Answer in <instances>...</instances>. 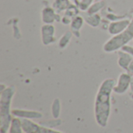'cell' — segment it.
Here are the masks:
<instances>
[{
    "label": "cell",
    "mask_w": 133,
    "mask_h": 133,
    "mask_svg": "<svg viewBox=\"0 0 133 133\" xmlns=\"http://www.w3.org/2000/svg\"><path fill=\"white\" fill-rule=\"evenodd\" d=\"M87 23L93 27H97L101 22V17L99 16V15L97 14H93V15H90V16H88L86 19Z\"/></svg>",
    "instance_id": "16"
},
{
    "label": "cell",
    "mask_w": 133,
    "mask_h": 133,
    "mask_svg": "<svg viewBox=\"0 0 133 133\" xmlns=\"http://www.w3.org/2000/svg\"><path fill=\"white\" fill-rule=\"evenodd\" d=\"M40 124L44 125V126L54 129L55 127L61 125L62 124V121L61 119H59V118H54L53 120H48V121H45V122H41Z\"/></svg>",
    "instance_id": "17"
},
{
    "label": "cell",
    "mask_w": 133,
    "mask_h": 133,
    "mask_svg": "<svg viewBox=\"0 0 133 133\" xmlns=\"http://www.w3.org/2000/svg\"><path fill=\"white\" fill-rule=\"evenodd\" d=\"M130 90L133 95V76H132V79H131V83H130Z\"/></svg>",
    "instance_id": "21"
},
{
    "label": "cell",
    "mask_w": 133,
    "mask_h": 133,
    "mask_svg": "<svg viewBox=\"0 0 133 133\" xmlns=\"http://www.w3.org/2000/svg\"><path fill=\"white\" fill-rule=\"evenodd\" d=\"M121 50L124 51H126L128 53H129L130 55H132L133 56V48L131 46H129V45H125V47H123Z\"/></svg>",
    "instance_id": "19"
},
{
    "label": "cell",
    "mask_w": 133,
    "mask_h": 133,
    "mask_svg": "<svg viewBox=\"0 0 133 133\" xmlns=\"http://www.w3.org/2000/svg\"><path fill=\"white\" fill-rule=\"evenodd\" d=\"M116 82L114 79H104L97 90L94 101V118L97 124L102 128L108 125L111 115V94Z\"/></svg>",
    "instance_id": "1"
},
{
    "label": "cell",
    "mask_w": 133,
    "mask_h": 133,
    "mask_svg": "<svg viewBox=\"0 0 133 133\" xmlns=\"http://www.w3.org/2000/svg\"><path fill=\"white\" fill-rule=\"evenodd\" d=\"M104 5V1H101V2H98L94 5H91V7L88 10V13L89 15H93V14H95L97 12H98L103 6Z\"/></svg>",
    "instance_id": "18"
},
{
    "label": "cell",
    "mask_w": 133,
    "mask_h": 133,
    "mask_svg": "<svg viewBox=\"0 0 133 133\" xmlns=\"http://www.w3.org/2000/svg\"><path fill=\"white\" fill-rule=\"evenodd\" d=\"M12 115L14 117L19 118L21 119H38L43 117V115L37 111L24 110V109H12Z\"/></svg>",
    "instance_id": "7"
},
{
    "label": "cell",
    "mask_w": 133,
    "mask_h": 133,
    "mask_svg": "<svg viewBox=\"0 0 133 133\" xmlns=\"http://www.w3.org/2000/svg\"><path fill=\"white\" fill-rule=\"evenodd\" d=\"M41 41L44 45H49L55 41V28L52 24H44L41 26Z\"/></svg>",
    "instance_id": "6"
},
{
    "label": "cell",
    "mask_w": 133,
    "mask_h": 133,
    "mask_svg": "<svg viewBox=\"0 0 133 133\" xmlns=\"http://www.w3.org/2000/svg\"><path fill=\"white\" fill-rule=\"evenodd\" d=\"M62 110V104L58 98H55L51 104V115L54 118H59Z\"/></svg>",
    "instance_id": "14"
},
{
    "label": "cell",
    "mask_w": 133,
    "mask_h": 133,
    "mask_svg": "<svg viewBox=\"0 0 133 133\" xmlns=\"http://www.w3.org/2000/svg\"><path fill=\"white\" fill-rule=\"evenodd\" d=\"M42 21L45 24H52L55 20H57V12L53 8L46 7L42 10L41 12Z\"/></svg>",
    "instance_id": "10"
},
{
    "label": "cell",
    "mask_w": 133,
    "mask_h": 133,
    "mask_svg": "<svg viewBox=\"0 0 133 133\" xmlns=\"http://www.w3.org/2000/svg\"><path fill=\"white\" fill-rule=\"evenodd\" d=\"M22 125L25 133H63L58 130L37 124L30 119H22Z\"/></svg>",
    "instance_id": "4"
},
{
    "label": "cell",
    "mask_w": 133,
    "mask_h": 133,
    "mask_svg": "<svg viewBox=\"0 0 133 133\" xmlns=\"http://www.w3.org/2000/svg\"><path fill=\"white\" fill-rule=\"evenodd\" d=\"M130 22L129 19L121 20L118 22H113L110 24L108 27V32L111 35H117L123 32L130 24Z\"/></svg>",
    "instance_id": "8"
},
{
    "label": "cell",
    "mask_w": 133,
    "mask_h": 133,
    "mask_svg": "<svg viewBox=\"0 0 133 133\" xmlns=\"http://www.w3.org/2000/svg\"><path fill=\"white\" fill-rule=\"evenodd\" d=\"M0 92V132H8L12 119L11 104L16 88L14 86H10Z\"/></svg>",
    "instance_id": "2"
},
{
    "label": "cell",
    "mask_w": 133,
    "mask_h": 133,
    "mask_svg": "<svg viewBox=\"0 0 133 133\" xmlns=\"http://www.w3.org/2000/svg\"><path fill=\"white\" fill-rule=\"evenodd\" d=\"M133 39V18L129 26L121 34L113 36L103 46L105 52L111 53L121 50Z\"/></svg>",
    "instance_id": "3"
},
{
    "label": "cell",
    "mask_w": 133,
    "mask_h": 133,
    "mask_svg": "<svg viewBox=\"0 0 133 133\" xmlns=\"http://www.w3.org/2000/svg\"><path fill=\"white\" fill-rule=\"evenodd\" d=\"M72 5L69 0H55L52 6L55 12L58 13L65 9H68Z\"/></svg>",
    "instance_id": "13"
},
{
    "label": "cell",
    "mask_w": 133,
    "mask_h": 133,
    "mask_svg": "<svg viewBox=\"0 0 133 133\" xmlns=\"http://www.w3.org/2000/svg\"><path fill=\"white\" fill-rule=\"evenodd\" d=\"M83 19L81 16H75L72 22H71V25H70V28H71V31L72 33L77 37H79L80 36V29L83 27Z\"/></svg>",
    "instance_id": "11"
},
{
    "label": "cell",
    "mask_w": 133,
    "mask_h": 133,
    "mask_svg": "<svg viewBox=\"0 0 133 133\" xmlns=\"http://www.w3.org/2000/svg\"><path fill=\"white\" fill-rule=\"evenodd\" d=\"M23 125H22V119L17 117L12 118L10 126L9 129L8 133H23Z\"/></svg>",
    "instance_id": "12"
},
{
    "label": "cell",
    "mask_w": 133,
    "mask_h": 133,
    "mask_svg": "<svg viewBox=\"0 0 133 133\" xmlns=\"http://www.w3.org/2000/svg\"><path fill=\"white\" fill-rule=\"evenodd\" d=\"M127 72H129L130 75L133 76V59H132V61L131 62V63H130V65H129V68H128Z\"/></svg>",
    "instance_id": "20"
},
{
    "label": "cell",
    "mask_w": 133,
    "mask_h": 133,
    "mask_svg": "<svg viewBox=\"0 0 133 133\" xmlns=\"http://www.w3.org/2000/svg\"><path fill=\"white\" fill-rule=\"evenodd\" d=\"M131 79L132 75H130L129 72H122L114 87L113 92L118 95H122L125 94L128 90L130 89Z\"/></svg>",
    "instance_id": "5"
},
{
    "label": "cell",
    "mask_w": 133,
    "mask_h": 133,
    "mask_svg": "<svg viewBox=\"0 0 133 133\" xmlns=\"http://www.w3.org/2000/svg\"><path fill=\"white\" fill-rule=\"evenodd\" d=\"M118 65L124 70H128V68L132 61L133 56L129 53L124 51L122 50H119L118 52Z\"/></svg>",
    "instance_id": "9"
},
{
    "label": "cell",
    "mask_w": 133,
    "mask_h": 133,
    "mask_svg": "<svg viewBox=\"0 0 133 133\" xmlns=\"http://www.w3.org/2000/svg\"><path fill=\"white\" fill-rule=\"evenodd\" d=\"M0 133H8V132H0Z\"/></svg>",
    "instance_id": "22"
},
{
    "label": "cell",
    "mask_w": 133,
    "mask_h": 133,
    "mask_svg": "<svg viewBox=\"0 0 133 133\" xmlns=\"http://www.w3.org/2000/svg\"><path fill=\"white\" fill-rule=\"evenodd\" d=\"M72 34H73L72 33V31H66L64 34V35L61 37V38L58 41V47L61 49H64L69 45V44L71 41Z\"/></svg>",
    "instance_id": "15"
}]
</instances>
